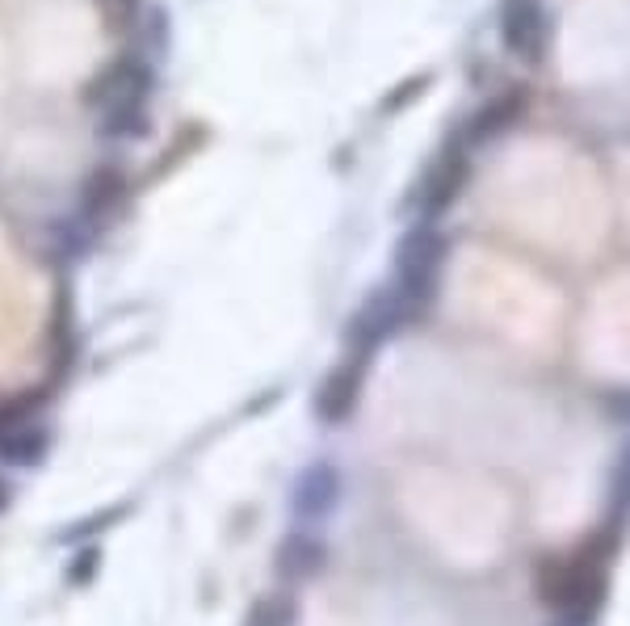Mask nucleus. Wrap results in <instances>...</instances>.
I'll return each instance as SVG.
<instances>
[{
    "mask_svg": "<svg viewBox=\"0 0 630 626\" xmlns=\"http://www.w3.org/2000/svg\"><path fill=\"white\" fill-rule=\"evenodd\" d=\"M501 30L513 55H521V60L542 55V13H538L534 0H504Z\"/></svg>",
    "mask_w": 630,
    "mask_h": 626,
    "instance_id": "nucleus-4",
    "label": "nucleus"
},
{
    "mask_svg": "<svg viewBox=\"0 0 630 626\" xmlns=\"http://www.w3.org/2000/svg\"><path fill=\"white\" fill-rule=\"evenodd\" d=\"M441 265V240L433 231H412L400 245V295L408 303H420L429 295V286L438 278Z\"/></svg>",
    "mask_w": 630,
    "mask_h": 626,
    "instance_id": "nucleus-2",
    "label": "nucleus"
},
{
    "mask_svg": "<svg viewBox=\"0 0 630 626\" xmlns=\"http://www.w3.org/2000/svg\"><path fill=\"white\" fill-rule=\"evenodd\" d=\"M517 114H521V97H496L492 105L479 110V118H475V126H471V139H488V135H496V130H504Z\"/></svg>",
    "mask_w": 630,
    "mask_h": 626,
    "instance_id": "nucleus-6",
    "label": "nucleus"
},
{
    "mask_svg": "<svg viewBox=\"0 0 630 626\" xmlns=\"http://www.w3.org/2000/svg\"><path fill=\"white\" fill-rule=\"evenodd\" d=\"M38 454H42V434L30 429V425L9 429V434L0 438V459H9V463H34Z\"/></svg>",
    "mask_w": 630,
    "mask_h": 626,
    "instance_id": "nucleus-7",
    "label": "nucleus"
},
{
    "mask_svg": "<svg viewBox=\"0 0 630 626\" xmlns=\"http://www.w3.org/2000/svg\"><path fill=\"white\" fill-rule=\"evenodd\" d=\"M42 315H47V286L13 256L0 227V371H13L30 358L42 333Z\"/></svg>",
    "mask_w": 630,
    "mask_h": 626,
    "instance_id": "nucleus-1",
    "label": "nucleus"
},
{
    "mask_svg": "<svg viewBox=\"0 0 630 626\" xmlns=\"http://www.w3.org/2000/svg\"><path fill=\"white\" fill-rule=\"evenodd\" d=\"M357 383H362V371H357V366L332 371L328 383H324V391H319V416H324V421H341L349 408H353Z\"/></svg>",
    "mask_w": 630,
    "mask_h": 626,
    "instance_id": "nucleus-5",
    "label": "nucleus"
},
{
    "mask_svg": "<svg viewBox=\"0 0 630 626\" xmlns=\"http://www.w3.org/2000/svg\"><path fill=\"white\" fill-rule=\"evenodd\" d=\"M463 181H467V152H463V148H445V152L433 160V168L425 173L420 189H416V206H420L425 215H441V211L458 198Z\"/></svg>",
    "mask_w": 630,
    "mask_h": 626,
    "instance_id": "nucleus-3",
    "label": "nucleus"
}]
</instances>
